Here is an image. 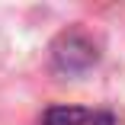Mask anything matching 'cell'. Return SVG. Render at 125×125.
I'll return each instance as SVG.
<instances>
[{"instance_id":"obj_1","label":"cell","mask_w":125,"mask_h":125,"mask_svg":"<svg viewBox=\"0 0 125 125\" xmlns=\"http://www.w3.org/2000/svg\"><path fill=\"white\" fill-rule=\"evenodd\" d=\"M96 58H99L96 42L83 29H67L52 45V64L58 71H64V74H80L90 64H96Z\"/></svg>"},{"instance_id":"obj_2","label":"cell","mask_w":125,"mask_h":125,"mask_svg":"<svg viewBox=\"0 0 125 125\" xmlns=\"http://www.w3.org/2000/svg\"><path fill=\"white\" fill-rule=\"evenodd\" d=\"M42 125H115V115L83 106H52L42 115Z\"/></svg>"}]
</instances>
